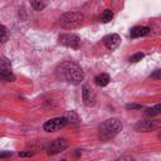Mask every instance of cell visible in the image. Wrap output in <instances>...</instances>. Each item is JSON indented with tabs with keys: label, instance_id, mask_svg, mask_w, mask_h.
I'll list each match as a JSON object with an SVG mask.
<instances>
[{
	"label": "cell",
	"instance_id": "1",
	"mask_svg": "<svg viewBox=\"0 0 161 161\" xmlns=\"http://www.w3.org/2000/svg\"><path fill=\"white\" fill-rule=\"evenodd\" d=\"M55 75L59 80L67 82L69 84H79L84 78V72L73 60H65L55 68Z\"/></svg>",
	"mask_w": 161,
	"mask_h": 161
},
{
	"label": "cell",
	"instance_id": "2",
	"mask_svg": "<svg viewBox=\"0 0 161 161\" xmlns=\"http://www.w3.org/2000/svg\"><path fill=\"white\" fill-rule=\"evenodd\" d=\"M122 131V122L118 118H108L101 123L98 128V136L102 141H109L114 138Z\"/></svg>",
	"mask_w": 161,
	"mask_h": 161
},
{
	"label": "cell",
	"instance_id": "3",
	"mask_svg": "<svg viewBox=\"0 0 161 161\" xmlns=\"http://www.w3.org/2000/svg\"><path fill=\"white\" fill-rule=\"evenodd\" d=\"M59 24L63 29H77L84 24V15L78 11H68L64 13L59 18Z\"/></svg>",
	"mask_w": 161,
	"mask_h": 161
},
{
	"label": "cell",
	"instance_id": "4",
	"mask_svg": "<svg viewBox=\"0 0 161 161\" xmlns=\"http://www.w3.org/2000/svg\"><path fill=\"white\" fill-rule=\"evenodd\" d=\"M67 125H68V121H67L65 117H55V118L48 119L43 125V128L47 132H55V131H59V130L64 128Z\"/></svg>",
	"mask_w": 161,
	"mask_h": 161
},
{
	"label": "cell",
	"instance_id": "5",
	"mask_svg": "<svg viewBox=\"0 0 161 161\" xmlns=\"http://www.w3.org/2000/svg\"><path fill=\"white\" fill-rule=\"evenodd\" d=\"M58 42H59V44L68 47V48H72V49H78L79 44H80L79 36L75 34H72V33L70 34H60L58 38Z\"/></svg>",
	"mask_w": 161,
	"mask_h": 161
},
{
	"label": "cell",
	"instance_id": "6",
	"mask_svg": "<svg viewBox=\"0 0 161 161\" xmlns=\"http://www.w3.org/2000/svg\"><path fill=\"white\" fill-rule=\"evenodd\" d=\"M82 98H83V103L87 107H93L96 104V93L89 84L82 86Z\"/></svg>",
	"mask_w": 161,
	"mask_h": 161
},
{
	"label": "cell",
	"instance_id": "7",
	"mask_svg": "<svg viewBox=\"0 0 161 161\" xmlns=\"http://www.w3.org/2000/svg\"><path fill=\"white\" fill-rule=\"evenodd\" d=\"M157 125H158L157 121L151 119V118H148V119H141V121H138V122L135 125V131L142 132V133L151 132V131H153V130L157 127Z\"/></svg>",
	"mask_w": 161,
	"mask_h": 161
},
{
	"label": "cell",
	"instance_id": "8",
	"mask_svg": "<svg viewBox=\"0 0 161 161\" xmlns=\"http://www.w3.org/2000/svg\"><path fill=\"white\" fill-rule=\"evenodd\" d=\"M67 147H68L67 140H64V138H57V140H54V141L48 146L47 152H48V155H57V153L64 151Z\"/></svg>",
	"mask_w": 161,
	"mask_h": 161
},
{
	"label": "cell",
	"instance_id": "9",
	"mask_svg": "<svg viewBox=\"0 0 161 161\" xmlns=\"http://www.w3.org/2000/svg\"><path fill=\"white\" fill-rule=\"evenodd\" d=\"M121 43V38L118 34H108L103 38V44L108 50H114Z\"/></svg>",
	"mask_w": 161,
	"mask_h": 161
},
{
	"label": "cell",
	"instance_id": "10",
	"mask_svg": "<svg viewBox=\"0 0 161 161\" xmlns=\"http://www.w3.org/2000/svg\"><path fill=\"white\" fill-rule=\"evenodd\" d=\"M150 33V28L148 26H141V25H137V26H133L131 30H130V36L131 38H140V36H145Z\"/></svg>",
	"mask_w": 161,
	"mask_h": 161
},
{
	"label": "cell",
	"instance_id": "11",
	"mask_svg": "<svg viewBox=\"0 0 161 161\" xmlns=\"http://www.w3.org/2000/svg\"><path fill=\"white\" fill-rule=\"evenodd\" d=\"M0 79L4 82H14L15 80V74L5 65L0 67Z\"/></svg>",
	"mask_w": 161,
	"mask_h": 161
},
{
	"label": "cell",
	"instance_id": "12",
	"mask_svg": "<svg viewBox=\"0 0 161 161\" xmlns=\"http://www.w3.org/2000/svg\"><path fill=\"white\" fill-rule=\"evenodd\" d=\"M94 83L99 87H106L109 83V75L106 73H101L94 78Z\"/></svg>",
	"mask_w": 161,
	"mask_h": 161
},
{
	"label": "cell",
	"instance_id": "13",
	"mask_svg": "<svg viewBox=\"0 0 161 161\" xmlns=\"http://www.w3.org/2000/svg\"><path fill=\"white\" fill-rule=\"evenodd\" d=\"M160 112H161V104L157 103V104H155L153 107L147 108V109L145 111V116H147V117H153V116L160 114Z\"/></svg>",
	"mask_w": 161,
	"mask_h": 161
},
{
	"label": "cell",
	"instance_id": "14",
	"mask_svg": "<svg viewBox=\"0 0 161 161\" xmlns=\"http://www.w3.org/2000/svg\"><path fill=\"white\" fill-rule=\"evenodd\" d=\"M30 5H31V8L34 10L40 11V10H43L47 6V3L44 0H30Z\"/></svg>",
	"mask_w": 161,
	"mask_h": 161
},
{
	"label": "cell",
	"instance_id": "15",
	"mask_svg": "<svg viewBox=\"0 0 161 161\" xmlns=\"http://www.w3.org/2000/svg\"><path fill=\"white\" fill-rule=\"evenodd\" d=\"M101 18H102V21H103V23H109V21L112 20V18H113L112 10H111V9H106V10L102 13Z\"/></svg>",
	"mask_w": 161,
	"mask_h": 161
},
{
	"label": "cell",
	"instance_id": "16",
	"mask_svg": "<svg viewBox=\"0 0 161 161\" xmlns=\"http://www.w3.org/2000/svg\"><path fill=\"white\" fill-rule=\"evenodd\" d=\"M6 40H8V29L3 24H0V42L5 43Z\"/></svg>",
	"mask_w": 161,
	"mask_h": 161
},
{
	"label": "cell",
	"instance_id": "17",
	"mask_svg": "<svg viewBox=\"0 0 161 161\" xmlns=\"http://www.w3.org/2000/svg\"><path fill=\"white\" fill-rule=\"evenodd\" d=\"M143 57H145V54H143L142 52H138V53H136V54H133V55L130 57V62H131V63H137V62H140Z\"/></svg>",
	"mask_w": 161,
	"mask_h": 161
},
{
	"label": "cell",
	"instance_id": "18",
	"mask_svg": "<svg viewBox=\"0 0 161 161\" xmlns=\"http://www.w3.org/2000/svg\"><path fill=\"white\" fill-rule=\"evenodd\" d=\"M64 117L67 118L68 123H69V122H78V121H79L78 116H77V114H75V113H74L73 111H70V112H69V113H68L67 116H64Z\"/></svg>",
	"mask_w": 161,
	"mask_h": 161
},
{
	"label": "cell",
	"instance_id": "19",
	"mask_svg": "<svg viewBox=\"0 0 161 161\" xmlns=\"http://www.w3.org/2000/svg\"><path fill=\"white\" fill-rule=\"evenodd\" d=\"M127 109H142V104H137V103H128L126 104Z\"/></svg>",
	"mask_w": 161,
	"mask_h": 161
},
{
	"label": "cell",
	"instance_id": "20",
	"mask_svg": "<svg viewBox=\"0 0 161 161\" xmlns=\"http://www.w3.org/2000/svg\"><path fill=\"white\" fill-rule=\"evenodd\" d=\"M33 155H34V152H33V151H28V150L19 152V156H20V157H30V156H33Z\"/></svg>",
	"mask_w": 161,
	"mask_h": 161
},
{
	"label": "cell",
	"instance_id": "21",
	"mask_svg": "<svg viewBox=\"0 0 161 161\" xmlns=\"http://www.w3.org/2000/svg\"><path fill=\"white\" fill-rule=\"evenodd\" d=\"M13 156V152L10 151H6V152H0V158H4V157H10Z\"/></svg>",
	"mask_w": 161,
	"mask_h": 161
},
{
	"label": "cell",
	"instance_id": "22",
	"mask_svg": "<svg viewBox=\"0 0 161 161\" xmlns=\"http://www.w3.org/2000/svg\"><path fill=\"white\" fill-rule=\"evenodd\" d=\"M151 78H155V79H160V70H156L153 74H151Z\"/></svg>",
	"mask_w": 161,
	"mask_h": 161
}]
</instances>
